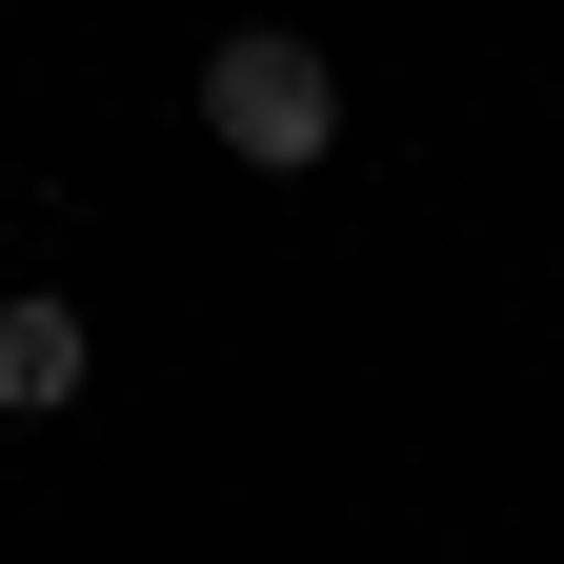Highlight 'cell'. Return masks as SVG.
Segmentation results:
<instances>
[{"label":"cell","instance_id":"6da1fadb","mask_svg":"<svg viewBox=\"0 0 564 564\" xmlns=\"http://www.w3.org/2000/svg\"><path fill=\"white\" fill-rule=\"evenodd\" d=\"M202 141H223V162H262V182H303L323 141H343V61H323V41H282V21L202 41Z\"/></svg>","mask_w":564,"mask_h":564},{"label":"cell","instance_id":"7a4b0ae2","mask_svg":"<svg viewBox=\"0 0 564 564\" xmlns=\"http://www.w3.org/2000/svg\"><path fill=\"white\" fill-rule=\"evenodd\" d=\"M82 364H101L82 303H0V423H61V403H82Z\"/></svg>","mask_w":564,"mask_h":564}]
</instances>
